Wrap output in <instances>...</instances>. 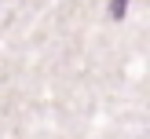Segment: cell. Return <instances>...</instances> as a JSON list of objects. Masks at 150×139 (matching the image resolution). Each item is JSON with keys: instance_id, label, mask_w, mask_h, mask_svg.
Returning a JSON list of instances; mask_svg holds the SVG:
<instances>
[{"instance_id": "1", "label": "cell", "mask_w": 150, "mask_h": 139, "mask_svg": "<svg viewBox=\"0 0 150 139\" xmlns=\"http://www.w3.org/2000/svg\"><path fill=\"white\" fill-rule=\"evenodd\" d=\"M125 7H128V0H110V15H114V18H121Z\"/></svg>"}]
</instances>
